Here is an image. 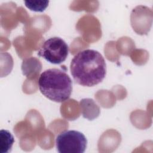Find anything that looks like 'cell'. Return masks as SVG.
<instances>
[{"label":"cell","mask_w":153,"mask_h":153,"mask_svg":"<svg viewBox=\"0 0 153 153\" xmlns=\"http://www.w3.org/2000/svg\"><path fill=\"white\" fill-rule=\"evenodd\" d=\"M71 75L79 85L92 87L100 83L106 74V65L97 51L87 49L78 52L71 60Z\"/></svg>","instance_id":"cell-1"},{"label":"cell","mask_w":153,"mask_h":153,"mask_svg":"<svg viewBox=\"0 0 153 153\" xmlns=\"http://www.w3.org/2000/svg\"><path fill=\"white\" fill-rule=\"evenodd\" d=\"M41 93L47 99L57 103L67 100L72 91V82L63 71L51 68L44 71L38 79Z\"/></svg>","instance_id":"cell-2"},{"label":"cell","mask_w":153,"mask_h":153,"mask_svg":"<svg viewBox=\"0 0 153 153\" xmlns=\"http://www.w3.org/2000/svg\"><path fill=\"white\" fill-rule=\"evenodd\" d=\"M87 140L83 133L76 130H65L56 139L57 150L60 153H83Z\"/></svg>","instance_id":"cell-3"},{"label":"cell","mask_w":153,"mask_h":153,"mask_svg":"<svg viewBox=\"0 0 153 153\" xmlns=\"http://www.w3.org/2000/svg\"><path fill=\"white\" fill-rule=\"evenodd\" d=\"M69 53L66 42L60 37H52L47 39L40 47L38 55L47 62L59 65L65 62Z\"/></svg>","instance_id":"cell-4"},{"label":"cell","mask_w":153,"mask_h":153,"mask_svg":"<svg viewBox=\"0 0 153 153\" xmlns=\"http://www.w3.org/2000/svg\"><path fill=\"white\" fill-rule=\"evenodd\" d=\"M14 143V139L9 131L7 130L0 131V148L2 153L10 152Z\"/></svg>","instance_id":"cell-5"},{"label":"cell","mask_w":153,"mask_h":153,"mask_svg":"<svg viewBox=\"0 0 153 153\" xmlns=\"http://www.w3.org/2000/svg\"><path fill=\"white\" fill-rule=\"evenodd\" d=\"M48 1H26L25 5L32 11L36 12H42L48 6Z\"/></svg>","instance_id":"cell-6"}]
</instances>
